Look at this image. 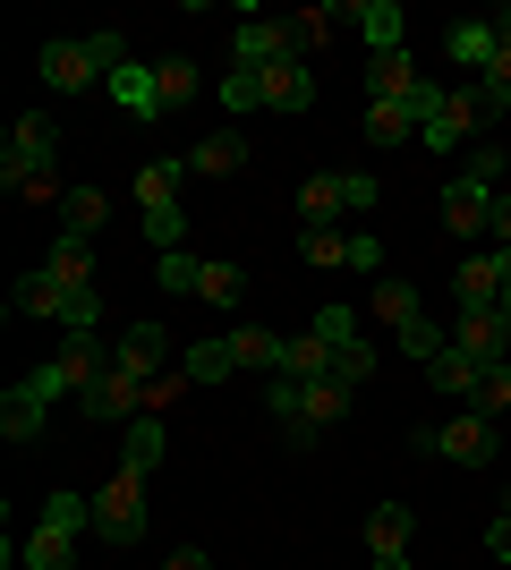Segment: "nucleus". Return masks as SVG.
Masks as SVG:
<instances>
[{"mask_svg": "<svg viewBox=\"0 0 511 570\" xmlns=\"http://www.w3.org/2000/svg\"><path fill=\"white\" fill-rule=\"evenodd\" d=\"M265 409H273V426L291 434V452H307L316 434H333L341 417H350V383H341V375H316V383L273 375L265 383Z\"/></svg>", "mask_w": 511, "mask_h": 570, "instance_id": "f257e3e1", "label": "nucleus"}, {"mask_svg": "<svg viewBox=\"0 0 511 570\" xmlns=\"http://www.w3.org/2000/svg\"><path fill=\"white\" fill-rule=\"evenodd\" d=\"M128 43H120V26H95V35H69V43H43V86L51 95H102L111 77H120Z\"/></svg>", "mask_w": 511, "mask_h": 570, "instance_id": "f03ea898", "label": "nucleus"}, {"mask_svg": "<svg viewBox=\"0 0 511 570\" xmlns=\"http://www.w3.org/2000/svg\"><path fill=\"white\" fill-rule=\"evenodd\" d=\"M51 154H60V119H51V111H18L9 145H0V188H9V196L35 188V179L51 170Z\"/></svg>", "mask_w": 511, "mask_h": 570, "instance_id": "7ed1b4c3", "label": "nucleus"}, {"mask_svg": "<svg viewBox=\"0 0 511 570\" xmlns=\"http://www.w3.org/2000/svg\"><path fill=\"white\" fill-rule=\"evenodd\" d=\"M179 170L188 163H146L137 170V214H146L154 256H179V238H188V222H179Z\"/></svg>", "mask_w": 511, "mask_h": 570, "instance_id": "20e7f679", "label": "nucleus"}, {"mask_svg": "<svg viewBox=\"0 0 511 570\" xmlns=\"http://www.w3.org/2000/svg\"><path fill=\"white\" fill-rule=\"evenodd\" d=\"M95 537H102V546H137V537H146V476H111V485H102V494H95Z\"/></svg>", "mask_w": 511, "mask_h": 570, "instance_id": "39448f33", "label": "nucleus"}, {"mask_svg": "<svg viewBox=\"0 0 511 570\" xmlns=\"http://www.w3.org/2000/svg\"><path fill=\"white\" fill-rule=\"evenodd\" d=\"M435 460H452V469H487L494 460V417H478V409H461V417H443L435 434H417Z\"/></svg>", "mask_w": 511, "mask_h": 570, "instance_id": "423d86ee", "label": "nucleus"}, {"mask_svg": "<svg viewBox=\"0 0 511 570\" xmlns=\"http://www.w3.org/2000/svg\"><path fill=\"white\" fill-rule=\"evenodd\" d=\"M478 95H443L435 86V102H426V119H417V137H426V154H461L469 137H478Z\"/></svg>", "mask_w": 511, "mask_h": 570, "instance_id": "0eeeda50", "label": "nucleus"}, {"mask_svg": "<svg viewBox=\"0 0 511 570\" xmlns=\"http://www.w3.org/2000/svg\"><path fill=\"white\" fill-rule=\"evenodd\" d=\"M366 102H410V111L426 119L435 86L417 77V60H410V51H384V60H366Z\"/></svg>", "mask_w": 511, "mask_h": 570, "instance_id": "6e6552de", "label": "nucleus"}, {"mask_svg": "<svg viewBox=\"0 0 511 570\" xmlns=\"http://www.w3.org/2000/svg\"><path fill=\"white\" fill-rule=\"evenodd\" d=\"M452 350H469L478 366H511V333H503V307H452Z\"/></svg>", "mask_w": 511, "mask_h": 570, "instance_id": "1a4fd4ad", "label": "nucleus"}, {"mask_svg": "<svg viewBox=\"0 0 511 570\" xmlns=\"http://www.w3.org/2000/svg\"><path fill=\"white\" fill-rule=\"evenodd\" d=\"M366 562L410 570V502H375V511H366Z\"/></svg>", "mask_w": 511, "mask_h": 570, "instance_id": "9d476101", "label": "nucleus"}, {"mask_svg": "<svg viewBox=\"0 0 511 570\" xmlns=\"http://www.w3.org/2000/svg\"><path fill=\"white\" fill-rule=\"evenodd\" d=\"M43 409H51V392H43V375H26V383H9V392H0V434H9V443H43Z\"/></svg>", "mask_w": 511, "mask_h": 570, "instance_id": "9b49d317", "label": "nucleus"}, {"mask_svg": "<svg viewBox=\"0 0 511 570\" xmlns=\"http://www.w3.org/2000/svg\"><path fill=\"white\" fill-rule=\"evenodd\" d=\"M163 357H170V333L163 324H128L120 341H111V366H120V375H137V383H163Z\"/></svg>", "mask_w": 511, "mask_h": 570, "instance_id": "f8f14e48", "label": "nucleus"}, {"mask_svg": "<svg viewBox=\"0 0 511 570\" xmlns=\"http://www.w3.org/2000/svg\"><path fill=\"white\" fill-rule=\"evenodd\" d=\"M256 102L298 119L307 102H316V77H307V60H273V69H256Z\"/></svg>", "mask_w": 511, "mask_h": 570, "instance_id": "ddd939ff", "label": "nucleus"}, {"mask_svg": "<svg viewBox=\"0 0 511 570\" xmlns=\"http://www.w3.org/2000/svg\"><path fill=\"white\" fill-rule=\"evenodd\" d=\"M86 417H95V426H128V417H146V383L111 366V375L86 392Z\"/></svg>", "mask_w": 511, "mask_h": 570, "instance_id": "4468645a", "label": "nucleus"}, {"mask_svg": "<svg viewBox=\"0 0 511 570\" xmlns=\"http://www.w3.org/2000/svg\"><path fill=\"white\" fill-rule=\"evenodd\" d=\"M273 60H298V51H291V18H247L230 69H273Z\"/></svg>", "mask_w": 511, "mask_h": 570, "instance_id": "2eb2a0df", "label": "nucleus"}, {"mask_svg": "<svg viewBox=\"0 0 511 570\" xmlns=\"http://www.w3.org/2000/svg\"><path fill=\"white\" fill-rule=\"evenodd\" d=\"M163 460H170L163 417H128V426H120V469H128V476H154Z\"/></svg>", "mask_w": 511, "mask_h": 570, "instance_id": "dca6fc26", "label": "nucleus"}, {"mask_svg": "<svg viewBox=\"0 0 511 570\" xmlns=\"http://www.w3.org/2000/svg\"><path fill=\"white\" fill-rule=\"evenodd\" d=\"M102 95L120 102L128 119H163V86H154V69H146V60H120V77H111Z\"/></svg>", "mask_w": 511, "mask_h": 570, "instance_id": "f3484780", "label": "nucleus"}, {"mask_svg": "<svg viewBox=\"0 0 511 570\" xmlns=\"http://www.w3.org/2000/svg\"><path fill=\"white\" fill-rule=\"evenodd\" d=\"M452 307H503V256H469L452 273Z\"/></svg>", "mask_w": 511, "mask_h": 570, "instance_id": "a211bd4d", "label": "nucleus"}, {"mask_svg": "<svg viewBox=\"0 0 511 570\" xmlns=\"http://www.w3.org/2000/svg\"><path fill=\"white\" fill-rule=\"evenodd\" d=\"M282 375L291 383H316V375H333V341L307 324V333H282Z\"/></svg>", "mask_w": 511, "mask_h": 570, "instance_id": "6ab92c4d", "label": "nucleus"}, {"mask_svg": "<svg viewBox=\"0 0 511 570\" xmlns=\"http://www.w3.org/2000/svg\"><path fill=\"white\" fill-rule=\"evenodd\" d=\"M43 273L60 289H95V238H69V230H60V238H51V256H43Z\"/></svg>", "mask_w": 511, "mask_h": 570, "instance_id": "aec40b11", "label": "nucleus"}, {"mask_svg": "<svg viewBox=\"0 0 511 570\" xmlns=\"http://www.w3.org/2000/svg\"><path fill=\"white\" fill-rule=\"evenodd\" d=\"M426 383H435V392H452V401H478L487 366H478L469 350H452V341H443V350H435V366H426Z\"/></svg>", "mask_w": 511, "mask_h": 570, "instance_id": "412c9836", "label": "nucleus"}, {"mask_svg": "<svg viewBox=\"0 0 511 570\" xmlns=\"http://www.w3.org/2000/svg\"><path fill=\"white\" fill-rule=\"evenodd\" d=\"M366 307L384 315L392 333H401V324H417V315H426V298H417V282H401V273H384V282L366 289Z\"/></svg>", "mask_w": 511, "mask_h": 570, "instance_id": "4be33fe9", "label": "nucleus"}, {"mask_svg": "<svg viewBox=\"0 0 511 570\" xmlns=\"http://www.w3.org/2000/svg\"><path fill=\"white\" fill-rule=\"evenodd\" d=\"M154 86H163V119H170V111H188V102H196L205 69H196L188 51H170V60H154Z\"/></svg>", "mask_w": 511, "mask_h": 570, "instance_id": "5701e85b", "label": "nucleus"}, {"mask_svg": "<svg viewBox=\"0 0 511 570\" xmlns=\"http://www.w3.org/2000/svg\"><path fill=\"white\" fill-rule=\"evenodd\" d=\"M443 51H452L461 69H478V77H487V69H494V18H461L452 35H443Z\"/></svg>", "mask_w": 511, "mask_h": 570, "instance_id": "b1692460", "label": "nucleus"}, {"mask_svg": "<svg viewBox=\"0 0 511 570\" xmlns=\"http://www.w3.org/2000/svg\"><path fill=\"white\" fill-rule=\"evenodd\" d=\"M188 170H205V179H230V170H247V137H239V128H214V137L188 154Z\"/></svg>", "mask_w": 511, "mask_h": 570, "instance_id": "393cba45", "label": "nucleus"}, {"mask_svg": "<svg viewBox=\"0 0 511 570\" xmlns=\"http://www.w3.org/2000/svg\"><path fill=\"white\" fill-rule=\"evenodd\" d=\"M298 222H307V230H341V170H316V179L298 188Z\"/></svg>", "mask_w": 511, "mask_h": 570, "instance_id": "a878e982", "label": "nucleus"}, {"mask_svg": "<svg viewBox=\"0 0 511 570\" xmlns=\"http://www.w3.org/2000/svg\"><path fill=\"white\" fill-rule=\"evenodd\" d=\"M18 562H26V570H77V537H69V528H43V520H35V537L18 546Z\"/></svg>", "mask_w": 511, "mask_h": 570, "instance_id": "bb28decb", "label": "nucleus"}, {"mask_svg": "<svg viewBox=\"0 0 511 570\" xmlns=\"http://www.w3.org/2000/svg\"><path fill=\"white\" fill-rule=\"evenodd\" d=\"M358 128H366V145H384V154H392V145L417 137V111H410V102H366Z\"/></svg>", "mask_w": 511, "mask_h": 570, "instance_id": "cd10ccee", "label": "nucleus"}, {"mask_svg": "<svg viewBox=\"0 0 511 570\" xmlns=\"http://www.w3.org/2000/svg\"><path fill=\"white\" fill-rule=\"evenodd\" d=\"M350 18H358V35H366V51H375V60H384V51H401V9H392V0H358Z\"/></svg>", "mask_w": 511, "mask_h": 570, "instance_id": "c85d7f7f", "label": "nucleus"}, {"mask_svg": "<svg viewBox=\"0 0 511 570\" xmlns=\"http://www.w3.org/2000/svg\"><path fill=\"white\" fill-rule=\"evenodd\" d=\"M60 307H69V289L51 282V273H26V282L9 289V315H51V324H60Z\"/></svg>", "mask_w": 511, "mask_h": 570, "instance_id": "c756f323", "label": "nucleus"}, {"mask_svg": "<svg viewBox=\"0 0 511 570\" xmlns=\"http://www.w3.org/2000/svg\"><path fill=\"white\" fill-rule=\"evenodd\" d=\"M230 357H239V366H273V375H282V333H265V324H230Z\"/></svg>", "mask_w": 511, "mask_h": 570, "instance_id": "7c9ffc66", "label": "nucleus"}, {"mask_svg": "<svg viewBox=\"0 0 511 570\" xmlns=\"http://www.w3.org/2000/svg\"><path fill=\"white\" fill-rule=\"evenodd\" d=\"M179 375L188 383H222V375H239V357H230V341H196V350H179Z\"/></svg>", "mask_w": 511, "mask_h": 570, "instance_id": "2f4dec72", "label": "nucleus"}, {"mask_svg": "<svg viewBox=\"0 0 511 570\" xmlns=\"http://www.w3.org/2000/svg\"><path fill=\"white\" fill-rule=\"evenodd\" d=\"M60 230H69V238H95L102 230V188H60Z\"/></svg>", "mask_w": 511, "mask_h": 570, "instance_id": "473e14b6", "label": "nucleus"}, {"mask_svg": "<svg viewBox=\"0 0 511 570\" xmlns=\"http://www.w3.org/2000/svg\"><path fill=\"white\" fill-rule=\"evenodd\" d=\"M196 298H205V307H239L247 273H239V264H205V273H196Z\"/></svg>", "mask_w": 511, "mask_h": 570, "instance_id": "72a5a7b5", "label": "nucleus"}, {"mask_svg": "<svg viewBox=\"0 0 511 570\" xmlns=\"http://www.w3.org/2000/svg\"><path fill=\"white\" fill-rule=\"evenodd\" d=\"M341 18H350V9H298V18H291V51H298V60H307V51H316V43H324V35H333Z\"/></svg>", "mask_w": 511, "mask_h": 570, "instance_id": "f704fd0d", "label": "nucleus"}, {"mask_svg": "<svg viewBox=\"0 0 511 570\" xmlns=\"http://www.w3.org/2000/svg\"><path fill=\"white\" fill-rule=\"evenodd\" d=\"M298 256L316 273H333V264H350V230H298Z\"/></svg>", "mask_w": 511, "mask_h": 570, "instance_id": "c9c22d12", "label": "nucleus"}, {"mask_svg": "<svg viewBox=\"0 0 511 570\" xmlns=\"http://www.w3.org/2000/svg\"><path fill=\"white\" fill-rule=\"evenodd\" d=\"M43 528H69V537H86V528H95V502H86V494H43Z\"/></svg>", "mask_w": 511, "mask_h": 570, "instance_id": "e433bc0d", "label": "nucleus"}, {"mask_svg": "<svg viewBox=\"0 0 511 570\" xmlns=\"http://www.w3.org/2000/svg\"><path fill=\"white\" fill-rule=\"evenodd\" d=\"M196 273H205V264H196L188 247H179V256H154V282H163L170 298H196Z\"/></svg>", "mask_w": 511, "mask_h": 570, "instance_id": "4c0bfd02", "label": "nucleus"}, {"mask_svg": "<svg viewBox=\"0 0 511 570\" xmlns=\"http://www.w3.org/2000/svg\"><path fill=\"white\" fill-rule=\"evenodd\" d=\"M375 196H384V188H375V170H341V214H350V222L375 214Z\"/></svg>", "mask_w": 511, "mask_h": 570, "instance_id": "58836bf2", "label": "nucleus"}, {"mask_svg": "<svg viewBox=\"0 0 511 570\" xmlns=\"http://www.w3.org/2000/svg\"><path fill=\"white\" fill-rule=\"evenodd\" d=\"M469 95H478V111H487V119H503V111H511V69H503V60H494V69L478 77Z\"/></svg>", "mask_w": 511, "mask_h": 570, "instance_id": "ea45409f", "label": "nucleus"}, {"mask_svg": "<svg viewBox=\"0 0 511 570\" xmlns=\"http://www.w3.org/2000/svg\"><path fill=\"white\" fill-rule=\"evenodd\" d=\"M443 341H452V333H443V324H426V315H417V324H401V350H410L417 366H435V350H443Z\"/></svg>", "mask_w": 511, "mask_h": 570, "instance_id": "a19ab883", "label": "nucleus"}, {"mask_svg": "<svg viewBox=\"0 0 511 570\" xmlns=\"http://www.w3.org/2000/svg\"><path fill=\"white\" fill-rule=\"evenodd\" d=\"M333 375L350 383V392H358V383L375 375V350H366V341H341V350H333Z\"/></svg>", "mask_w": 511, "mask_h": 570, "instance_id": "79ce46f5", "label": "nucleus"}, {"mask_svg": "<svg viewBox=\"0 0 511 570\" xmlns=\"http://www.w3.org/2000/svg\"><path fill=\"white\" fill-rule=\"evenodd\" d=\"M469 409H478V417H503V409H511V366H487V383H478V401H469Z\"/></svg>", "mask_w": 511, "mask_h": 570, "instance_id": "37998d69", "label": "nucleus"}, {"mask_svg": "<svg viewBox=\"0 0 511 570\" xmlns=\"http://www.w3.org/2000/svg\"><path fill=\"white\" fill-rule=\"evenodd\" d=\"M222 111H265V102H256V69H230V77H222Z\"/></svg>", "mask_w": 511, "mask_h": 570, "instance_id": "c03bdc74", "label": "nucleus"}, {"mask_svg": "<svg viewBox=\"0 0 511 570\" xmlns=\"http://www.w3.org/2000/svg\"><path fill=\"white\" fill-rule=\"evenodd\" d=\"M350 264H358V273H375V282H384V238H375V230H350Z\"/></svg>", "mask_w": 511, "mask_h": 570, "instance_id": "a18cd8bd", "label": "nucleus"}, {"mask_svg": "<svg viewBox=\"0 0 511 570\" xmlns=\"http://www.w3.org/2000/svg\"><path fill=\"white\" fill-rule=\"evenodd\" d=\"M316 333L333 341V350H341V341H366V333H358V315H350V307H324V315H316Z\"/></svg>", "mask_w": 511, "mask_h": 570, "instance_id": "49530a36", "label": "nucleus"}, {"mask_svg": "<svg viewBox=\"0 0 511 570\" xmlns=\"http://www.w3.org/2000/svg\"><path fill=\"white\" fill-rule=\"evenodd\" d=\"M487 553H494V562H511V511H494V520H487Z\"/></svg>", "mask_w": 511, "mask_h": 570, "instance_id": "de8ad7c7", "label": "nucleus"}, {"mask_svg": "<svg viewBox=\"0 0 511 570\" xmlns=\"http://www.w3.org/2000/svg\"><path fill=\"white\" fill-rule=\"evenodd\" d=\"M487 230H494V247H511V188H494V214H487Z\"/></svg>", "mask_w": 511, "mask_h": 570, "instance_id": "09e8293b", "label": "nucleus"}, {"mask_svg": "<svg viewBox=\"0 0 511 570\" xmlns=\"http://www.w3.org/2000/svg\"><path fill=\"white\" fill-rule=\"evenodd\" d=\"M163 570H214V553H205V546H179V553H170Z\"/></svg>", "mask_w": 511, "mask_h": 570, "instance_id": "8fccbe9b", "label": "nucleus"}, {"mask_svg": "<svg viewBox=\"0 0 511 570\" xmlns=\"http://www.w3.org/2000/svg\"><path fill=\"white\" fill-rule=\"evenodd\" d=\"M503 333H511V298H503Z\"/></svg>", "mask_w": 511, "mask_h": 570, "instance_id": "3c124183", "label": "nucleus"}, {"mask_svg": "<svg viewBox=\"0 0 511 570\" xmlns=\"http://www.w3.org/2000/svg\"><path fill=\"white\" fill-rule=\"evenodd\" d=\"M503 179H511V154H503Z\"/></svg>", "mask_w": 511, "mask_h": 570, "instance_id": "603ef678", "label": "nucleus"}, {"mask_svg": "<svg viewBox=\"0 0 511 570\" xmlns=\"http://www.w3.org/2000/svg\"><path fill=\"white\" fill-rule=\"evenodd\" d=\"M503 511H511V502H503Z\"/></svg>", "mask_w": 511, "mask_h": 570, "instance_id": "864d4df0", "label": "nucleus"}]
</instances>
